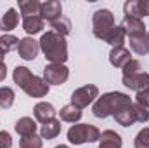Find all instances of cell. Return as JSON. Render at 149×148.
<instances>
[{
  "mask_svg": "<svg viewBox=\"0 0 149 148\" xmlns=\"http://www.w3.org/2000/svg\"><path fill=\"white\" fill-rule=\"evenodd\" d=\"M38 44H40V51L43 52L45 59L50 65H64L68 61V58H70L68 56V42L63 35L50 30L42 35Z\"/></svg>",
  "mask_w": 149,
  "mask_h": 148,
  "instance_id": "1",
  "label": "cell"
},
{
  "mask_svg": "<svg viewBox=\"0 0 149 148\" xmlns=\"http://www.w3.org/2000/svg\"><path fill=\"white\" fill-rule=\"evenodd\" d=\"M12 78L31 98H43V96L49 94V84L43 78L33 75L26 66H16V70L12 73Z\"/></svg>",
  "mask_w": 149,
  "mask_h": 148,
  "instance_id": "2",
  "label": "cell"
},
{
  "mask_svg": "<svg viewBox=\"0 0 149 148\" xmlns=\"http://www.w3.org/2000/svg\"><path fill=\"white\" fill-rule=\"evenodd\" d=\"M130 103H132V99H130L128 94L114 91V92H108V94H102L101 98H97L92 111L97 118H106L109 115L113 117L116 111H120L123 106H127Z\"/></svg>",
  "mask_w": 149,
  "mask_h": 148,
  "instance_id": "3",
  "label": "cell"
},
{
  "mask_svg": "<svg viewBox=\"0 0 149 148\" xmlns=\"http://www.w3.org/2000/svg\"><path fill=\"white\" fill-rule=\"evenodd\" d=\"M101 131L92 124H76L71 125L68 131V141L71 145H81V143H94L99 141Z\"/></svg>",
  "mask_w": 149,
  "mask_h": 148,
  "instance_id": "4",
  "label": "cell"
},
{
  "mask_svg": "<svg viewBox=\"0 0 149 148\" xmlns=\"http://www.w3.org/2000/svg\"><path fill=\"white\" fill-rule=\"evenodd\" d=\"M114 14L109 9H99L94 12L92 16V32L94 35L101 40H104V37L114 28Z\"/></svg>",
  "mask_w": 149,
  "mask_h": 148,
  "instance_id": "5",
  "label": "cell"
},
{
  "mask_svg": "<svg viewBox=\"0 0 149 148\" xmlns=\"http://www.w3.org/2000/svg\"><path fill=\"white\" fill-rule=\"evenodd\" d=\"M95 98H99V87L94 84H88V85L78 87L71 94V105L81 110V108L88 106L90 103H94Z\"/></svg>",
  "mask_w": 149,
  "mask_h": 148,
  "instance_id": "6",
  "label": "cell"
},
{
  "mask_svg": "<svg viewBox=\"0 0 149 148\" xmlns=\"http://www.w3.org/2000/svg\"><path fill=\"white\" fill-rule=\"evenodd\" d=\"M70 70L64 65H47L43 68V80L52 85H61L68 80Z\"/></svg>",
  "mask_w": 149,
  "mask_h": 148,
  "instance_id": "7",
  "label": "cell"
},
{
  "mask_svg": "<svg viewBox=\"0 0 149 148\" xmlns=\"http://www.w3.org/2000/svg\"><path fill=\"white\" fill-rule=\"evenodd\" d=\"M38 51H40V44H38L35 38L24 37V38L19 40L17 54H19V58H23L24 61H33L38 56Z\"/></svg>",
  "mask_w": 149,
  "mask_h": 148,
  "instance_id": "8",
  "label": "cell"
},
{
  "mask_svg": "<svg viewBox=\"0 0 149 148\" xmlns=\"http://www.w3.org/2000/svg\"><path fill=\"white\" fill-rule=\"evenodd\" d=\"M63 14V5L61 2L57 0H47V2H42L40 4V18L43 21H56L59 19Z\"/></svg>",
  "mask_w": 149,
  "mask_h": 148,
  "instance_id": "9",
  "label": "cell"
},
{
  "mask_svg": "<svg viewBox=\"0 0 149 148\" xmlns=\"http://www.w3.org/2000/svg\"><path fill=\"white\" fill-rule=\"evenodd\" d=\"M121 82L125 87L132 89V91H146L149 89V73L141 72L135 75H128V77H121Z\"/></svg>",
  "mask_w": 149,
  "mask_h": 148,
  "instance_id": "10",
  "label": "cell"
},
{
  "mask_svg": "<svg viewBox=\"0 0 149 148\" xmlns=\"http://www.w3.org/2000/svg\"><path fill=\"white\" fill-rule=\"evenodd\" d=\"M113 118H114L120 125H123V127H130V125H134L135 122H139V120H137L135 103H130V105L123 106L120 111H116V113L113 115Z\"/></svg>",
  "mask_w": 149,
  "mask_h": 148,
  "instance_id": "11",
  "label": "cell"
},
{
  "mask_svg": "<svg viewBox=\"0 0 149 148\" xmlns=\"http://www.w3.org/2000/svg\"><path fill=\"white\" fill-rule=\"evenodd\" d=\"M33 113H35V118H37V122H40L42 125L43 124H47L49 120H52V118H56V108L50 105V103H47V101H40L35 105V108H33Z\"/></svg>",
  "mask_w": 149,
  "mask_h": 148,
  "instance_id": "12",
  "label": "cell"
},
{
  "mask_svg": "<svg viewBox=\"0 0 149 148\" xmlns=\"http://www.w3.org/2000/svg\"><path fill=\"white\" fill-rule=\"evenodd\" d=\"M121 28L125 30V33H127L128 37L144 35V33H146V26H144L142 19H137V18H128V16H125L123 21H121Z\"/></svg>",
  "mask_w": 149,
  "mask_h": 148,
  "instance_id": "13",
  "label": "cell"
},
{
  "mask_svg": "<svg viewBox=\"0 0 149 148\" xmlns=\"http://www.w3.org/2000/svg\"><path fill=\"white\" fill-rule=\"evenodd\" d=\"M130 59V51L127 47H113L109 52V63L114 68H123Z\"/></svg>",
  "mask_w": 149,
  "mask_h": 148,
  "instance_id": "14",
  "label": "cell"
},
{
  "mask_svg": "<svg viewBox=\"0 0 149 148\" xmlns=\"http://www.w3.org/2000/svg\"><path fill=\"white\" fill-rule=\"evenodd\" d=\"M16 132L23 138V136H31V134H37V122L31 118V117H21L16 125H14Z\"/></svg>",
  "mask_w": 149,
  "mask_h": 148,
  "instance_id": "15",
  "label": "cell"
},
{
  "mask_svg": "<svg viewBox=\"0 0 149 148\" xmlns=\"http://www.w3.org/2000/svg\"><path fill=\"white\" fill-rule=\"evenodd\" d=\"M99 148H121V136L111 129L101 132L99 138Z\"/></svg>",
  "mask_w": 149,
  "mask_h": 148,
  "instance_id": "16",
  "label": "cell"
},
{
  "mask_svg": "<svg viewBox=\"0 0 149 148\" xmlns=\"http://www.w3.org/2000/svg\"><path fill=\"white\" fill-rule=\"evenodd\" d=\"M130 38V49L139 54V56H144L149 52V37L148 33L144 35H134V37H128Z\"/></svg>",
  "mask_w": 149,
  "mask_h": 148,
  "instance_id": "17",
  "label": "cell"
},
{
  "mask_svg": "<svg viewBox=\"0 0 149 148\" xmlns=\"http://www.w3.org/2000/svg\"><path fill=\"white\" fill-rule=\"evenodd\" d=\"M59 132H61V120H56V118L49 120L47 124H43L40 127V138L42 140H54L59 136Z\"/></svg>",
  "mask_w": 149,
  "mask_h": 148,
  "instance_id": "18",
  "label": "cell"
},
{
  "mask_svg": "<svg viewBox=\"0 0 149 148\" xmlns=\"http://www.w3.org/2000/svg\"><path fill=\"white\" fill-rule=\"evenodd\" d=\"M23 30L28 35H37L43 30V19L40 16H30V18H23Z\"/></svg>",
  "mask_w": 149,
  "mask_h": 148,
  "instance_id": "19",
  "label": "cell"
},
{
  "mask_svg": "<svg viewBox=\"0 0 149 148\" xmlns=\"http://www.w3.org/2000/svg\"><path fill=\"white\" fill-rule=\"evenodd\" d=\"M125 37H127V33H125V30H123L121 25H120V26H114L111 32L104 37V42L109 44V45H113V47H123Z\"/></svg>",
  "mask_w": 149,
  "mask_h": 148,
  "instance_id": "20",
  "label": "cell"
},
{
  "mask_svg": "<svg viewBox=\"0 0 149 148\" xmlns=\"http://www.w3.org/2000/svg\"><path fill=\"white\" fill-rule=\"evenodd\" d=\"M17 25H19V14L16 12V9H9V11L2 16L0 28H2L3 32H12Z\"/></svg>",
  "mask_w": 149,
  "mask_h": 148,
  "instance_id": "21",
  "label": "cell"
},
{
  "mask_svg": "<svg viewBox=\"0 0 149 148\" xmlns=\"http://www.w3.org/2000/svg\"><path fill=\"white\" fill-rule=\"evenodd\" d=\"M19 11L23 18L40 16V2L38 0H19Z\"/></svg>",
  "mask_w": 149,
  "mask_h": 148,
  "instance_id": "22",
  "label": "cell"
},
{
  "mask_svg": "<svg viewBox=\"0 0 149 148\" xmlns=\"http://www.w3.org/2000/svg\"><path fill=\"white\" fill-rule=\"evenodd\" d=\"M59 117H61V120H63V122L74 124V122H78V120L81 118V110H80V108H76V106H73V105H66V106H63V108H61Z\"/></svg>",
  "mask_w": 149,
  "mask_h": 148,
  "instance_id": "23",
  "label": "cell"
},
{
  "mask_svg": "<svg viewBox=\"0 0 149 148\" xmlns=\"http://www.w3.org/2000/svg\"><path fill=\"white\" fill-rule=\"evenodd\" d=\"M50 26H52V32H56V33H59V35H63V37H66V35L71 32V21H70L68 18H64V16H61L59 19L52 21Z\"/></svg>",
  "mask_w": 149,
  "mask_h": 148,
  "instance_id": "24",
  "label": "cell"
},
{
  "mask_svg": "<svg viewBox=\"0 0 149 148\" xmlns=\"http://www.w3.org/2000/svg\"><path fill=\"white\" fill-rule=\"evenodd\" d=\"M16 94L10 87H0V108H10L14 105Z\"/></svg>",
  "mask_w": 149,
  "mask_h": 148,
  "instance_id": "25",
  "label": "cell"
},
{
  "mask_svg": "<svg viewBox=\"0 0 149 148\" xmlns=\"http://www.w3.org/2000/svg\"><path fill=\"white\" fill-rule=\"evenodd\" d=\"M43 141L42 138L37 134H31V136H23L19 140V148H42Z\"/></svg>",
  "mask_w": 149,
  "mask_h": 148,
  "instance_id": "26",
  "label": "cell"
},
{
  "mask_svg": "<svg viewBox=\"0 0 149 148\" xmlns=\"http://www.w3.org/2000/svg\"><path fill=\"white\" fill-rule=\"evenodd\" d=\"M17 45H19V38L14 37V35H2L0 37V47L5 52H10V51L17 49Z\"/></svg>",
  "mask_w": 149,
  "mask_h": 148,
  "instance_id": "27",
  "label": "cell"
},
{
  "mask_svg": "<svg viewBox=\"0 0 149 148\" xmlns=\"http://www.w3.org/2000/svg\"><path fill=\"white\" fill-rule=\"evenodd\" d=\"M123 11H125V16H128V18H137V19L142 18L141 16V9H139V0H128V2H125Z\"/></svg>",
  "mask_w": 149,
  "mask_h": 148,
  "instance_id": "28",
  "label": "cell"
},
{
  "mask_svg": "<svg viewBox=\"0 0 149 148\" xmlns=\"http://www.w3.org/2000/svg\"><path fill=\"white\" fill-rule=\"evenodd\" d=\"M134 147L135 148H149V127H144L137 132L135 140H134Z\"/></svg>",
  "mask_w": 149,
  "mask_h": 148,
  "instance_id": "29",
  "label": "cell"
},
{
  "mask_svg": "<svg viewBox=\"0 0 149 148\" xmlns=\"http://www.w3.org/2000/svg\"><path fill=\"white\" fill-rule=\"evenodd\" d=\"M121 70H123V77H128V75L141 73V72H142V65H141V61H137V59H130Z\"/></svg>",
  "mask_w": 149,
  "mask_h": 148,
  "instance_id": "30",
  "label": "cell"
},
{
  "mask_svg": "<svg viewBox=\"0 0 149 148\" xmlns=\"http://www.w3.org/2000/svg\"><path fill=\"white\" fill-rule=\"evenodd\" d=\"M135 103L141 105L142 108L149 110V89H146V91H139V92H137V96H135Z\"/></svg>",
  "mask_w": 149,
  "mask_h": 148,
  "instance_id": "31",
  "label": "cell"
},
{
  "mask_svg": "<svg viewBox=\"0 0 149 148\" xmlns=\"http://www.w3.org/2000/svg\"><path fill=\"white\" fill-rule=\"evenodd\" d=\"M0 148H12V138L7 131H0Z\"/></svg>",
  "mask_w": 149,
  "mask_h": 148,
  "instance_id": "32",
  "label": "cell"
},
{
  "mask_svg": "<svg viewBox=\"0 0 149 148\" xmlns=\"http://www.w3.org/2000/svg\"><path fill=\"white\" fill-rule=\"evenodd\" d=\"M135 110H137V120H139L141 124L148 122V120H149V111L146 110V108H142L141 105H137V103H135Z\"/></svg>",
  "mask_w": 149,
  "mask_h": 148,
  "instance_id": "33",
  "label": "cell"
},
{
  "mask_svg": "<svg viewBox=\"0 0 149 148\" xmlns=\"http://www.w3.org/2000/svg\"><path fill=\"white\" fill-rule=\"evenodd\" d=\"M141 16H149V0H139Z\"/></svg>",
  "mask_w": 149,
  "mask_h": 148,
  "instance_id": "34",
  "label": "cell"
},
{
  "mask_svg": "<svg viewBox=\"0 0 149 148\" xmlns=\"http://www.w3.org/2000/svg\"><path fill=\"white\" fill-rule=\"evenodd\" d=\"M5 77H7V66L5 63H0V82L5 80Z\"/></svg>",
  "mask_w": 149,
  "mask_h": 148,
  "instance_id": "35",
  "label": "cell"
},
{
  "mask_svg": "<svg viewBox=\"0 0 149 148\" xmlns=\"http://www.w3.org/2000/svg\"><path fill=\"white\" fill-rule=\"evenodd\" d=\"M5 54H7V52H5V51L0 47V63H3V58H5Z\"/></svg>",
  "mask_w": 149,
  "mask_h": 148,
  "instance_id": "36",
  "label": "cell"
},
{
  "mask_svg": "<svg viewBox=\"0 0 149 148\" xmlns=\"http://www.w3.org/2000/svg\"><path fill=\"white\" fill-rule=\"evenodd\" d=\"M56 148H70V147H66V145H59V147H56Z\"/></svg>",
  "mask_w": 149,
  "mask_h": 148,
  "instance_id": "37",
  "label": "cell"
},
{
  "mask_svg": "<svg viewBox=\"0 0 149 148\" xmlns=\"http://www.w3.org/2000/svg\"><path fill=\"white\" fill-rule=\"evenodd\" d=\"M148 37H149V33H148Z\"/></svg>",
  "mask_w": 149,
  "mask_h": 148,
  "instance_id": "38",
  "label": "cell"
},
{
  "mask_svg": "<svg viewBox=\"0 0 149 148\" xmlns=\"http://www.w3.org/2000/svg\"><path fill=\"white\" fill-rule=\"evenodd\" d=\"M0 30H2V28H0Z\"/></svg>",
  "mask_w": 149,
  "mask_h": 148,
  "instance_id": "39",
  "label": "cell"
}]
</instances>
